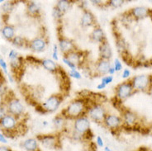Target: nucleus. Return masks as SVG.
I'll return each mask as SVG.
<instances>
[{
    "label": "nucleus",
    "mask_w": 152,
    "mask_h": 151,
    "mask_svg": "<svg viewBox=\"0 0 152 151\" xmlns=\"http://www.w3.org/2000/svg\"><path fill=\"white\" fill-rule=\"evenodd\" d=\"M88 106L87 102L84 98H76L72 102L69 103V105L62 111V115L66 119L75 120L76 118L86 115Z\"/></svg>",
    "instance_id": "obj_1"
},
{
    "label": "nucleus",
    "mask_w": 152,
    "mask_h": 151,
    "mask_svg": "<svg viewBox=\"0 0 152 151\" xmlns=\"http://www.w3.org/2000/svg\"><path fill=\"white\" fill-rule=\"evenodd\" d=\"M90 127H91V121L87 115L81 116L76 118L75 120H74L73 131L83 136L84 139L86 137L89 138L88 133L91 131Z\"/></svg>",
    "instance_id": "obj_2"
},
{
    "label": "nucleus",
    "mask_w": 152,
    "mask_h": 151,
    "mask_svg": "<svg viewBox=\"0 0 152 151\" xmlns=\"http://www.w3.org/2000/svg\"><path fill=\"white\" fill-rule=\"evenodd\" d=\"M107 112L105 107L100 103H94L88 107L87 111V115L90 121H93L96 123H102L104 118L107 116Z\"/></svg>",
    "instance_id": "obj_3"
},
{
    "label": "nucleus",
    "mask_w": 152,
    "mask_h": 151,
    "mask_svg": "<svg viewBox=\"0 0 152 151\" xmlns=\"http://www.w3.org/2000/svg\"><path fill=\"white\" fill-rule=\"evenodd\" d=\"M37 140L48 150H58L61 147V137L58 134H48L37 136Z\"/></svg>",
    "instance_id": "obj_4"
},
{
    "label": "nucleus",
    "mask_w": 152,
    "mask_h": 151,
    "mask_svg": "<svg viewBox=\"0 0 152 151\" xmlns=\"http://www.w3.org/2000/svg\"><path fill=\"white\" fill-rule=\"evenodd\" d=\"M63 102V96L61 94H52L46 98L41 106L46 113L55 112L60 107Z\"/></svg>",
    "instance_id": "obj_5"
},
{
    "label": "nucleus",
    "mask_w": 152,
    "mask_h": 151,
    "mask_svg": "<svg viewBox=\"0 0 152 151\" xmlns=\"http://www.w3.org/2000/svg\"><path fill=\"white\" fill-rule=\"evenodd\" d=\"M132 84L134 90L146 92L152 87L151 76L141 74V75L134 76L130 80Z\"/></svg>",
    "instance_id": "obj_6"
},
{
    "label": "nucleus",
    "mask_w": 152,
    "mask_h": 151,
    "mask_svg": "<svg viewBox=\"0 0 152 151\" xmlns=\"http://www.w3.org/2000/svg\"><path fill=\"white\" fill-rule=\"evenodd\" d=\"M134 88L131 81H125L119 83L115 88V95L116 98L119 101H123L131 97L134 93Z\"/></svg>",
    "instance_id": "obj_7"
},
{
    "label": "nucleus",
    "mask_w": 152,
    "mask_h": 151,
    "mask_svg": "<svg viewBox=\"0 0 152 151\" xmlns=\"http://www.w3.org/2000/svg\"><path fill=\"white\" fill-rule=\"evenodd\" d=\"M103 124L105 127L113 131L120 128L123 124V121H122V117L119 116L114 115V114H107V116L103 121Z\"/></svg>",
    "instance_id": "obj_8"
},
{
    "label": "nucleus",
    "mask_w": 152,
    "mask_h": 151,
    "mask_svg": "<svg viewBox=\"0 0 152 151\" xmlns=\"http://www.w3.org/2000/svg\"><path fill=\"white\" fill-rule=\"evenodd\" d=\"M58 41H59V42H58L59 50L63 53L64 55H67L75 50H77L75 44L71 40H69L67 37H65L64 36H59Z\"/></svg>",
    "instance_id": "obj_9"
},
{
    "label": "nucleus",
    "mask_w": 152,
    "mask_h": 151,
    "mask_svg": "<svg viewBox=\"0 0 152 151\" xmlns=\"http://www.w3.org/2000/svg\"><path fill=\"white\" fill-rule=\"evenodd\" d=\"M83 12L80 18V25L84 28H87L89 27H95L97 24V20L95 18V16L90 10L87 8H83Z\"/></svg>",
    "instance_id": "obj_10"
},
{
    "label": "nucleus",
    "mask_w": 152,
    "mask_h": 151,
    "mask_svg": "<svg viewBox=\"0 0 152 151\" xmlns=\"http://www.w3.org/2000/svg\"><path fill=\"white\" fill-rule=\"evenodd\" d=\"M47 43V40L44 36H39L34 38L28 44L31 50L35 52H43L46 49Z\"/></svg>",
    "instance_id": "obj_11"
},
{
    "label": "nucleus",
    "mask_w": 152,
    "mask_h": 151,
    "mask_svg": "<svg viewBox=\"0 0 152 151\" xmlns=\"http://www.w3.org/2000/svg\"><path fill=\"white\" fill-rule=\"evenodd\" d=\"M8 111L12 116H21L24 112V107L18 99L12 98L9 100L8 104Z\"/></svg>",
    "instance_id": "obj_12"
},
{
    "label": "nucleus",
    "mask_w": 152,
    "mask_h": 151,
    "mask_svg": "<svg viewBox=\"0 0 152 151\" xmlns=\"http://www.w3.org/2000/svg\"><path fill=\"white\" fill-rule=\"evenodd\" d=\"M122 121L123 124L126 125L129 128H132L134 125H136L138 121V117L137 115L135 112H133L132 111L128 109H126L122 112Z\"/></svg>",
    "instance_id": "obj_13"
},
{
    "label": "nucleus",
    "mask_w": 152,
    "mask_h": 151,
    "mask_svg": "<svg viewBox=\"0 0 152 151\" xmlns=\"http://www.w3.org/2000/svg\"><path fill=\"white\" fill-rule=\"evenodd\" d=\"M111 65L112 64L110 61L99 58V60L95 63V72L99 75H106L108 74V70L110 69Z\"/></svg>",
    "instance_id": "obj_14"
},
{
    "label": "nucleus",
    "mask_w": 152,
    "mask_h": 151,
    "mask_svg": "<svg viewBox=\"0 0 152 151\" xmlns=\"http://www.w3.org/2000/svg\"><path fill=\"white\" fill-rule=\"evenodd\" d=\"M1 126L4 129L5 131L10 132L13 131L17 126V120L12 115H6L5 117L0 121Z\"/></svg>",
    "instance_id": "obj_15"
},
{
    "label": "nucleus",
    "mask_w": 152,
    "mask_h": 151,
    "mask_svg": "<svg viewBox=\"0 0 152 151\" xmlns=\"http://www.w3.org/2000/svg\"><path fill=\"white\" fill-rule=\"evenodd\" d=\"M65 56L71 61L73 64H75L77 67H80L84 63V52L80 50H75L67 55H65Z\"/></svg>",
    "instance_id": "obj_16"
},
{
    "label": "nucleus",
    "mask_w": 152,
    "mask_h": 151,
    "mask_svg": "<svg viewBox=\"0 0 152 151\" xmlns=\"http://www.w3.org/2000/svg\"><path fill=\"white\" fill-rule=\"evenodd\" d=\"M99 58L103 59V60L110 61L111 58L113 56V50H112L111 45L109 42H107V40L99 44Z\"/></svg>",
    "instance_id": "obj_17"
},
{
    "label": "nucleus",
    "mask_w": 152,
    "mask_h": 151,
    "mask_svg": "<svg viewBox=\"0 0 152 151\" xmlns=\"http://www.w3.org/2000/svg\"><path fill=\"white\" fill-rule=\"evenodd\" d=\"M89 38L92 42H97V43H102V42L107 41L106 36L103 30L101 28L100 26L96 25L94 28V30L92 31V32L89 35Z\"/></svg>",
    "instance_id": "obj_18"
},
{
    "label": "nucleus",
    "mask_w": 152,
    "mask_h": 151,
    "mask_svg": "<svg viewBox=\"0 0 152 151\" xmlns=\"http://www.w3.org/2000/svg\"><path fill=\"white\" fill-rule=\"evenodd\" d=\"M151 9L145 8V7H141L138 6L136 8H133L128 13L130 14V17L134 19H142L150 16Z\"/></svg>",
    "instance_id": "obj_19"
},
{
    "label": "nucleus",
    "mask_w": 152,
    "mask_h": 151,
    "mask_svg": "<svg viewBox=\"0 0 152 151\" xmlns=\"http://www.w3.org/2000/svg\"><path fill=\"white\" fill-rule=\"evenodd\" d=\"M41 64L43 66V68L50 73L56 74L59 70V66L57 65L56 61H54L51 59H44L41 61Z\"/></svg>",
    "instance_id": "obj_20"
},
{
    "label": "nucleus",
    "mask_w": 152,
    "mask_h": 151,
    "mask_svg": "<svg viewBox=\"0 0 152 151\" xmlns=\"http://www.w3.org/2000/svg\"><path fill=\"white\" fill-rule=\"evenodd\" d=\"M22 145L27 151H41L39 150L38 140L34 138H30L24 140Z\"/></svg>",
    "instance_id": "obj_21"
},
{
    "label": "nucleus",
    "mask_w": 152,
    "mask_h": 151,
    "mask_svg": "<svg viewBox=\"0 0 152 151\" xmlns=\"http://www.w3.org/2000/svg\"><path fill=\"white\" fill-rule=\"evenodd\" d=\"M66 118L62 114H58L52 120L54 127L57 130H63L66 124Z\"/></svg>",
    "instance_id": "obj_22"
},
{
    "label": "nucleus",
    "mask_w": 152,
    "mask_h": 151,
    "mask_svg": "<svg viewBox=\"0 0 152 151\" xmlns=\"http://www.w3.org/2000/svg\"><path fill=\"white\" fill-rule=\"evenodd\" d=\"M2 34L5 39L8 41H12L15 37V30L14 27L11 25H5L2 29Z\"/></svg>",
    "instance_id": "obj_23"
},
{
    "label": "nucleus",
    "mask_w": 152,
    "mask_h": 151,
    "mask_svg": "<svg viewBox=\"0 0 152 151\" xmlns=\"http://www.w3.org/2000/svg\"><path fill=\"white\" fill-rule=\"evenodd\" d=\"M71 1H68V0H59L57 1L56 4V8H58L60 11L65 14L66 12L69 11V9L71 7Z\"/></svg>",
    "instance_id": "obj_24"
},
{
    "label": "nucleus",
    "mask_w": 152,
    "mask_h": 151,
    "mask_svg": "<svg viewBox=\"0 0 152 151\" xmlns=\"http://www.w3.org/2000/svg\"><path fill=\"white\" fill-rule=\"evenodd\" d=\"M27 11L31 16H38L41 12V6L37 2H30L27 4Z\"/></svg>",
    "instance_id": "obj_25"
},
{
    "label": "nucleus",
    "mask_w": 152,
    "mask_h": 151,
    "mask_svg": "<svg viewBox=\"0 0 152 151\" xmlns=\"http://www.w3.org/2000/svg\"><path fill=\"white\" fill-rule=\"evenodd\" d=\"M117 47H118V51L121 54H123L126 51H127L126 50V47L125 41L122 37L117 38Z\"/></svg>",
    "instance_id": "obj_26"
},
{
    "label": "nucleus",
    "mask_w": 152,
    "mask_h": 151,
    "mask_svg": "<svg viewBox=\"0 0 152 151\" xmlns=\"http://www.w3.org/2000/svg\"><path fill=\"white\" fill-rule=\"evenodd\" d=\"M12 45H15L16 47L20 48V47H23L27 42H25L24 38L21 37V36H15L12 40Z\"/></svg>",
    "instance_id": "obj_27"
},
{
    "label": "nucleus",
    "mask_w": 152,
    "mask_h": 151,
    "mask_svg": "<svg viewBox=\"0 0 152 151\" xmlns=\"http://www.w3.org/2000/svg\"><path fill=\"white\" fill-rule=\"evenodd\" d=\"M123 4H124L123 0H110V1L107 2L106 5L107 6H109L111 8H117L121 7Z\"/></svg>",
    "instance_id": "obj_28"
},
{
    "label": "nucleus",
    "mask_w": 152,
    "mask_h": 151,
    "mask_svg": "<svg viewBox=\"0 0 152 151\" xmlns=\"http://www.w3.org/2000/svg\"><path fill=\"white\" fill-rule=\"evenodd\" d=\"M69 75L75 80H81L82 79V74L78 69H69Z\"/></svg>",
    "instance_id": "obj_29"
},
{
    "label": "nucleus",
    "mask_w": 152,
    "mask_h": 151,
    "mask_svg": "<svg viewBox=\"0 0 152 151\" xmlns=\"http://www.w3.org/2000/svg\"><path fill=\"white\" fill-rule=\"evenodd\" d=\"M52 16L53 18L56 21H61V19L63 18V16H64V13H62L58 8H56V7H54L53 10H52Z\"/></svg>",
    "instance_id": "obj_30"
},
{
    "label": "nucleus",
    "mask_w": 152,
    "mask_h": 151,
    "mask_svg": "<svg viewBox=\"0 0 152 151\" xmlns=\"http://www.w3.org/2000/svg\"><path fill=\"white\" fill-rule=\"evenodd\" d=\"M13 7H14V4L12 2H5L3 6H2V9L4 12H12V10L13 9Z\"/></svg>",
    "instance_id": "obj_31"
},
{
    "label": "nucleus",
    "mask_w": 152,
    "mask_h": 151,
    "mask_svg": "<svg viewBox=\"0 0 152 151\" xmlns=\"http://www.w3.org/2000/svg\"><path fill=\"white\" fill-rule=\"evenodd\" d=\"M62 61H63V63H64L65 65L68 66L69 68V69H77V66H76L75 64H73L72 62L69 61V60H68L65 55H63V57H62Z\"/></svg>",
    "instance_id": "obj_32"
},
{
    "label": "nucleus",
    "mask_w": 152,
    "mask_h": 151,
    "mask_svg": "<svg viewBox=\"0 0 152 151\" xmlns=\"http://www.w3.org/2000/svg\"><path fill=\"white\" fill-rule=\"evenodd\" d=\"M113 67L115 69V71L116 72H120L122 69V61H120L118 58L115 59L113 62Z\"/></svg>",
    "instance_id": "obj_33"
},
{
    "label": "nucleus",
    "mask_w": 152,
    "mask_h": 151,
    "mask_svg": "<svg viewBox=\"0 0 152 151\" xmlns=\"http://www.w3.org/2000/svg\"><path fill=\"white\" fill-rule=\"evenodd\" d=\"M58 50H59L58 45H56V44H53V48H52V60H53L54 61H58V60H59Z\"/></svg>",
    "instance_id": "obj_34"
},
{
    "label": "nucleus",
    "mask_w": 152,
    "mask_h": 151,
    "mask_svg": "<svg viewBox=\"0 0 152 151\" xmlns=\"http://www.w3.org/2000/svg\"><path fill=\"white\" fill-rule=\"evenodd\" d=\"M113 81V76L112 75H104L102 77L101 80V83H104L105 85H108L110 84Z\"/></svg>",
    "instance_id": "obj_35"
},
{
    "label": "nucleus",
    "mask_w": 152,
    "mask_h": 151,
    "mask_svg": "<svg viewBox=\"0 0 152 151\" xmlns=\"http://www.w3.org/2000/svg\"><path fill=\"white\" fill-rule=\"evenodd\" d=\"M8 57H9V59L11 60V61L18 60L19 58L18 54V52L16 51L15 50H10L9 55H8Z\"/></svg>",
    "instance_id": "obj_36"
},
{
    "label": "nucleus",
    "mask_w": 152,
    "mask_h": 151,
    "mask_svg": "<svg viewBox=\"0 0 152 151\" xmlns=\"http://www.w3.org/2000/svg\"><path fill=\"white\" fill-rule=\"evenodd\" d=\"M96 144L99 148H104V141L100 136H98L96 137Z\"/></svg>",
    "instance_id": "obj_37"
},
{
    "label": "nucleus",
    "mask_w": 152,
    "mask_h": 151,
    "mask_svg": "<svg viewBox=\"0 0 152 151\" xmlns=\"http://www.w3.org/2000/svg\"><path fill=\"white\" fill-rule=\"evenodd\" d=\"M0 66L2 67V69H4V73L6 74H8V65L6 64V62L4 61V59H2V58H0Z\"/></svg>",
    "instance_id": "obj_38"
},
{
    "label": "nucleus",
    "mask_w": 152,
    "mask_h": 151,
    "mask_svg": "<svg viewBox=\"0 0 152 151\" xmlns=\"http://www.w3.org/2000/svg\"><path fill=\"white\" fill-rule=\"evenodd\" d=\"M130 76H131V71H130V69H124L122 73V79L126 80V79L130 78Z\"/></svg>",
    "instance_id": "obj_39"
},
{
    "label": "nucleus",
    "mask_w": 152,
    "mask_h": 151,
    "mask_svg": "<svg viewBox=\"0 0 152 151\" xmlns=\"http://www.w3.org/2000/svg\"><path fill=\"white\" fill-rule=\"evenodd\" d=\"M6 115H7L6 108L4 107V106H0V121H1Z\"/></svg>",
    "instance_id": "obj_40"
},
{
    "label": "nucleus",
    "mask_w": 152,
    "mask_h": 151,
    "mask_svg": "<svg viewBox=\"0 0 152 151\" xmlns=\"http://www.w3.org/2000/svg\"><path fill=\"white\" fill-rule=\"evenodd\" d=\"M91 3L94 4V5H97V6H103V4H104L103 1H99V0H97V1L93 0V1H91Z\"/></svg>",
    "instance_id": "obj_41"
},
{
    "label": "nucleus",
    "mask_w": 152,
    "mask_h": 151,
    "mask_svg": "<svg viewBox=\"0 0 152 151\" xmlns=\"http://www.w3.org/2000/svg\"><path fill=\"white\" fill-rule=\"evenodd\" d=\"M0 142L4 144L8 143V140L6 139V136H4V134H0Z\"/></svg>",
    "instance_id": "obj_42"
},
{
    "label": "nucleus",
    "mask_w": 152,
    "mask_h": 151,
    "mask_svg": "<svg viewBox=\"0 0 152 151\" xmlns=\"http://www.w3.org/2000/svg\"><path fill=\"white\" fill-rule=\"evenodd\" d=\"M115 73H116V71H115V69H114L113 65L112 64V65H111L110 69H109V70H108V74H108V75L113 76V74H115Z\"/></svg>",
    "instance_id": "obj_43"
},
{
    "label": "nucleus",
    "mask_w": 152,
    "mask_h": 151,
    "mask_svg": "<svg viewBox=\"0 0 152 151\" xmlns=\"http://www.w3.org/2000/svg\"><path fill=\"white\" fill-rule=\"evenodd\" d=\"M5 87L4 86V84L3 83H1L0 84V96H2V95L5 94Z\"/></svg>",
    "instance_id": "obj_44"
},
{
    "label": "nucleus",
    "mask_w": 152,
    "mask_h": 151,
    "mask_svg": "<svg viewBox=\"0 0 152 151\" xmlns=\"http://www.w3.org/2000/svg\"><path fill=\"white\" fill-rule=\"evenodd\" d=\"M107 87V85H105L104 83H99L98 85H97V88L99 89V90H102V89H104L105 88Z\"/></svg>",
    "instance_id": "obj_45"
},
{
    "label": "nucleus",
    "mask_w": 152,
    "mask_h": 151,
    "mask_svg": "<svg viewBox=\"0 0 152 151\" xmlns=\"http://www.w3.org/2000/svg\"><path fill=\"white\" fill-rule=\"evenodd\" d=\"M0 151H12V150L6 146H0Z\"/></svg>",
    "instance_id": "obj_46"
},
{
    "label": "nucleus",
    "mask_w": 152,
    "mask_h": 151,
    "mask_svg": "<svg viewBox=\"0 0 152 151\" xmlns=\"http://www.w3.org/2000/svg\"><path fill=\"white\" fill-rule=\"evenodd\" d=\"M103 150H104V151H113L108 146H104Z\"/></svg>",
    "instance_id": "obj_47"
},
{
    "label": "nucleus",
    "mask_w": 152,
    "mask_h": 151,
    "mask_svg": "<svg viewBox=\"0 0 152 151\" xmlns=\"http://www.w3.org/2000/svg\"><path fill=\"white\" fill-rule=\"evenodd\" d=\"M49 125V123H48V121H44L43 122H42V125L43 126H47Z\"/></svg>",
    "instance_id": "obj_48"
},
{
    "label": "nucleus",
    "mask_w": 152,
    "mask_h": 151,
    "mask_svg": "<svg viewBox=\"0 0 152 151\" xmlns=\"http://www.w3.org/2000/svg\"><path fill=\"white\" fill-rule=\"evenodd\" d=\"M140 151H152V150H147V149H142V147H141V149H140Z\"/></svg>",
    "instance_id": "obj_49"
},
{
    "label": "nucleus",
    "mask_w": 152,
    "mask_h": 151,
    "mask_svg": "<svg viewBox=\"0 0 152 151\" xmlns=\"http://www.w3.org/2000/svg\"><path fill=\"white\" fill-rule=\"evenodd\" d=\"M86 151H95V150L94 149H92V148L89 147V149H88V150H87Z\"/></svg>",
    "instance_id": "obj_50"
},
{
    "label": "nucleus",
    "mask_w": 152,
    "mask_h": 151,
    "mask_svg": "<svg viewBox=\"0 0 152 151\" xmlns=\"http://www.w3.org/2000/svg\"><path fill=\"white\" fill-rule=\"evenodd\" d=\"M149 64H150V65H151V66H152V58L151 59V61H149Z\"/></svg>",
    "instance_id": "obj_51"
},
{
    "label": "nucleus",
    "mask_w": 152,
    "mask_h": 151,
    "mask_svg": "<svg viewBox=\"0 0 152 151\" xmlns=\"http://www.w3.org/2000/svg\"><path fill=\"white\" fill-rule=\"evenodd\" d=\"M150 17H151L152 19V10H151V12H150Z\"/></svg>",
    "instance_id": "obj_52"
}]
</instances>
